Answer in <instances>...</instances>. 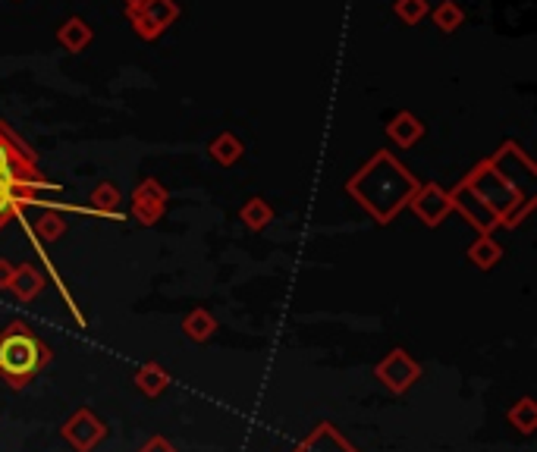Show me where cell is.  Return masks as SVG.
I'll return each instance as SVG.
<instances>
[{
	"label": "cell",
	"mask_w": 537,
	"mask_h": 452,
	"mask_svg": "<svg viewBox=\"0 0 537 452\" xmlns=\"http://www.w3.org/2000/svg\"><path fill=\"white\" fill-rule=\"evenodd\" d=\"M41 289H45V277H41V271L35 264H16V271H13V280H10V293L16 295L19 302H35L41 295Z\"/></svg>",
	"instance_id": "obj_14"
},
{
	"label": "cell",
	"mask_w": 537,
	"mask_h": 452,
	"mask_svg": "<svg viewBox=\"0 0 537 452\" xmlns=\"http://www.w3.org/2000/svg\"><path fill=\"white\" fill-rule=\"evenodd\" d=\"M396 16L406 26H418L428 16V0H396Z\"/></svg>",
	"instance_id": "obj_25"
},
{
	"label": "cell",
	"mask_w": 537,
	"mask_h": 452,
	"mask_svg": "<svg viewBox=\"0 0 537 452\" xmlns=\"http://www.w3.org/2000/svg\"><path fill=\"white\" fill-rule=\"evenodd\" d=\"M449 201H452V211H459V214H462L465 221L475 226L478 236H491V232L500 226L497 217H493L491 211H487L484 204H480L478 198L471 195L469 189H465V182H459V186L449 189Z\"/></svg>",
	"instance_id": "obj_11"
},
{
	"label": "cell",
	"mask_w": 537,
	"mask_h": 452,
	"mask_svg": "<svg viewBox=\"0 0 537 452\" xmlns=\"http://www.w3.org/2000/svg\"><path fill=\"white\" fill-rule=\"evenodd\" d=\"M139 452H176V447H173V443H170L167 440V437H151V440H145V443H141V449Z\"/></svg>",
	"instance_id": "obj_27"
},
{
	"label": "cell",
	"mask_w": 537,
	"mask_h": 452,
	"mask_svg": "<svg viewBox=\"0 0 537 452\" xmlns=\"http://www.w3.org/2000/svg\"><path fill=\"white\" fill-rule=\"evenodd\" d=\"M0 180H19V182H38L45 180L41 170L35 167V158L26 151V145L0 123Z\"/></svg>",
	"instance_id": "obj_4"
},
{
	"label": "cell",
	"mask_w": 537,
	"mask_h": 452,
	"mask_svg": "<svg viewBox=\"0 0 537 452\" xmlns=\"http://www.w3.org/2000/svg\"><path fill=\"white\" fill-rule=\"evenodd\" d=\"M13 271H16V264H10L6 258H0V289H10Z\"/></svg>",
	"instance_id": "obj_28"
},
{
	"label": "cell",
	"mask_w": 537,
	"mask_h": 452,
	"mask_svg": "<svg viewBox=\"0 0 537 452\" xmlns=\"http://www.w3.org/2000/svg\"><path fill=\"white\" fill-rule=\"evenodd\" d=\"M534 204H537L534 198H532V195H525L519 204H515V208H509V211H506L503 221H500V226H506V230H515V226H522V221H525V217L534 211Z\"/></svg>",
	"instance_id": "obj_26"
},
{
	"label": "cell",
	"mask_w": 537,
	"mask_h": 452,
	"mask_svg": "<svg viewBox=\"0 0 537 452\" xmlns=\"http://www.w3.org/2000/svg\"><path fill=\"white\" fill-rule=\"evenodd\" d=\"M462 182H465V189H469V192L475 195L493 217H497V221H503L506 211L515 208V204L525 198L522 195V189L515 186V182H509L491 160H480Z\"/></svg>",
	"instance_id": "obj_3"
},
{
	"label": "cell",
	"mask_w": 537,
	"mask_h": 452,
	"mask_svg": "<svg viewBox=\"0 0 537 452\" xmlns=\"http://www.w3.org/2000/svg\"><path fill=\"white\" fill-rule=\"evenodd\" d=\"M51 365V345L38 339L23 321L0 330V377L10 390H23Z\"/></svg>",
	"instance_id": "obj_2"
},
{
	"label": "cell",
	"mask_w": 537,
	"mask_h": 452,
	"mask_svg": "<svg viewBox=\"0 0 537 452\" xmlns=\"http://www.w3.org/2000/svg\"><path fill=\"white\" fill-rule=\"evenodd\" d=\"M239 221L249 226L252 232H261L274 223V208L264 201V198H249V201L239 208Z\"/></svg>",
	"instance_id": "obj_20"
},
{
	"label": "cell",
	"mask_w": 537,
	"mask_h": 452,
	"mask_svg": "<svg viewBox=\"0 0 537 452\" xmlns=\"http://www.w3.org/2000/svg\"><path fill=\"white\" fill-rule=\"evenodd\" d=\"M387 136H390V141H396L399 148H412V145H418L424 136V123L415 117V113L399 110L390 123H387Z\"/></svg>",
	"instance_id": "obj_13"
},
{
	"label": "cell",
	"mask_w": 537,
	"mask_h": 452,
	"mask_svg": "<svg viewBox=\"0 0 537 452\" xmlns=\"http://www.w3.org/2000/svg\"><path fill=\"white\" fill-rule=\"evenodd\" d=\"M180 16V6L176 0H145L139 10H126V19H129L132 32L145 41H154L167 32V26L176 23Z\"/></svg>",
	"instance_id": "obj_6"
},
{
	"label": "cell",
	"mask_w": 537,
	"mask_h": 452,
	"mask_svg": "<svg viewBox=\"0 0 537 452\" xmlns=\"http://www.w3.org/2000/svg\"><path fill=\"white\" fill-rule=\"evenodd\" d=\"M123 4H126V10H139V6L145 4V0H123Z\"/></svg>",
	"instance_id": "obj_29"
},
{
	"label": "cell",
	"mask_w": 537,
	"mask_h": 452,
	"mask_svg": "<svg viewBox=\"0 0 537 452\" xmlns=\"http://www.w3.org/2000/svg\"><path fill=\"white\" fill-rule=\"evenodd\" d=\"M406 208H412V214L418 217L424 226H440L452 214L449 189L437 186V182H421L418 192L412 195V201H408Z\"/></svg>",
	"instance_id": "obj_9"
},
{
	"label": "cell",
	"mask_w": 537,
	"mask_h": 452,
	"mask_svg": "<svg viewBox=\"0 0 537 452\" xmlns=\"http://www.w3.org/2000/svg\"><path fill=\"white\" fill-rule=\"evenodd\" d=\"M182 334L192 339V343H208L217 334V317L208 308H192L182 317Z\"/></svg>",
	"instance_id": "obj_17"
},
{
	"label": "cell",
	"mask_w": 537,
	"mask_h": 452,
	"mask_svg": "<svg viewBox=\"0 0 537 452\" xmlns=\"http://www.w3.org/2000/svg\"><path fill=\"white\" fill-rule=\"evenodd\" d=\"M374 377H377L393 396H402L421 380V365L415 362L406 349H393V352H387V358H380L377 362Z\"/></svg>",
	"instance_id": "obj_5"
},
{
	"label": "cell",
	"mask_w": 537,
	"mask_h": 452,
	"mask_svg": "<svg viewBox=\"0 0 537 452\" xmlns=\"http://www.w3.org/2000/svg\"><path fill=\"white\" fill-rule=\"evenodd\" d=\"M500 258H503V245H500L493 236H478L475 242L469 245V261L475 267H480V271H491V267H497Z\"/></svg>",
	"instance_id": "obj_19"
},
{
	"label": "cell",
	"mask_w": 537,
	"mask_h": 452,
	"mask_svg": "<svg viewBox=\"0 0 537 452\" xmlns=\"http://www.w3.org/2000/svg\"><path fill=\"white\" fill-rule=\"evenodd\" d=\"M60 434L76 452H91L104 437H108V427H104V421L98 418L91 408H76V412L63 421Z\"/></svg>",
	"instance_id": "obj_8"
},
{
	"label": "cell",
	"mask_w": 537,
	"mask_h": 452,
	"mask_svg": "<svg viewBox=\"0 0 537 452\" xmlns=\"http://www.w3.org/2000/svg\"><path fill=\"white\" fill-rule=\"evenodd\" d=\"M430 19H434V26L440 28V32L449 35V32H456V28L465 23V13H462V6H459L456 0H443Z\"/></svg>",
	"instance_id": "obj_24"
},
{
	"label": "cell",
	"mask_w": 537,
	"mask_h": 452,
	"mask_svg": "<svg viewBox=\"0 0 537 452\" xmlns=\"http://www.w3.org/2000/svg\"><path fill=\"white\" fill-rule=\"evenodd\" d=\"M418 186L421 182L390 151H377L356 176H349L346 192L356 198L377 223H390L412 201Z\"/></svg>",
	"instance_id": "obj_1"
},
{
	"label": "cell",
	"mask_w": 537,
	"mask_h": 452,
	"mask_svg": "<svg viewBox=\"0 0 537 452\" xmlns=\"http://www.w3.org/2000/svg\"><path fill=\"white\" fill-rule=\"evenodd\" d=\"M509 424H512L519 434H534L537 430V402L532 399V396H522L519 402H515L512 408H509Z\"/></svg>",
	"instance_id": "obj_22"
},
{
	"label": "cell",
	"mask_w": 537,
	"mask_h": 452,
	"mask_svg": "<svg viewBox=\"0 0 537 452\" xmlns=\"http://www.w3.org/2000/svg\"><path fill=\"white\" fill-rule=\"evenodd\" d=\"M63 232H67V217L57 208H47L45 214L35 221V236H38L41 242H57Z\"/></svg>",
	"instance_id": "obj_23"
},
{
	"label": "cell",
	"mask_w": 537,
	"mask_h": 452,
	"mask_svg": "<svg viewBox=\"0 0 537 452\" xmlns=\"http://www.w3.org/2000/svg\"><path fill=\"white\" fill-rule=\"evenodd\" d=\"M132 384L139 386L145 396H160L170 386V374H167V367L160 365V362H145L141 367H136V377H132Z\"/></svg>",
	"instance_id": "obj_16"
},
{
	"label": "cell",
	"mask_w": 537,
	"mask_h": 452,
	"mask_svg": "<svg viewBox=\"0 0 537 452\" xmlns=\"http://www.w3.org/2000/svg\"><path fill=\"white\" fill-rule=\"evenodd\" d=\"M293 452H358L330 421H321Z\"/></svg>",
	"instance_id": "obj_12"
},
{
	"label": "cell",
	"mask_w": 537,
	"mask_h": 452,
	"mask_svg": "<svg viewBox=\"0 0 537 452\" xmlns=\"http://www.w3.org/2000/svg\"><path fill=\"white\" fill-rule=\"evenodd\" d=\"M208 151H211V158H214L221 167H232V164H239V160H243L245 145H243V139H236L232 132H221V136H217L208 145Z\"/></svg>",
	"instance_id": "obj_18"
},
{
	"label": "cell",
	"mask_w": 537,
	"mask_h": 452,
	"mask_svg": "<svg viewBox=\"0 0 537 452\" xmlns=\"http://www.w3.org/2000/svg\"><path fill=\"white\" fill-rule=\"evenodd\" d=\"M88 208L95 211V214L101 217H119V189L113 186V182H98L95 189H91V198H88Z\"/></svg>",
	"instance_id": "obj_21"
},
{
	"label": "cell",
	"mask_w": 537,
	"mask_h": 452,
	"mask_svg": "<svg viewBox=\"0 0 537 452\" xmlns=\"http://www.w3.org/2000/svg\"><path fill=\"white\" fill-rule=\"evenodd\" d=\"M167 189L160 186L154 176H145V180L139 182L136 189H132V217L141 223V226H154L160 221V217L167 214Z\"/></svg>",
	"instance_id": "obj_10"
},
{
	"label": "cell",
	"mask_w": 537,
	"mask_h": 452,
	"mask_svg": "<svg viewBox=\"0 0 537 452\" xmlns=\"http://www.w3.org/2000/svg\"><path fill=\"white\" fill-rule=\"evenodd\" d=\"M38 192H60L57 182H19V180H0V230L19 214V208L38 201Z\"/></svg>",
	"instance_id": "obj_7"
},
{
	"label": "cell",
	"mask_w": 537,
	"mask_h": 452,
	"mask_svg": "<svg viewBox=\"0 0 537 452\" xmlns=\"http://www.w3.org/2000/svg\"><path fill=\"white\" fill-rule=\"evenodd\" d=\"M57 41H60L63 51L79 54V51H85V47L91 45V41H95V32H91V26L85 23V19H79V16H69L67 23H63L60 28H57Z\"/></svg>",
	"instance_id": "obj_15"
}]
</instances>
